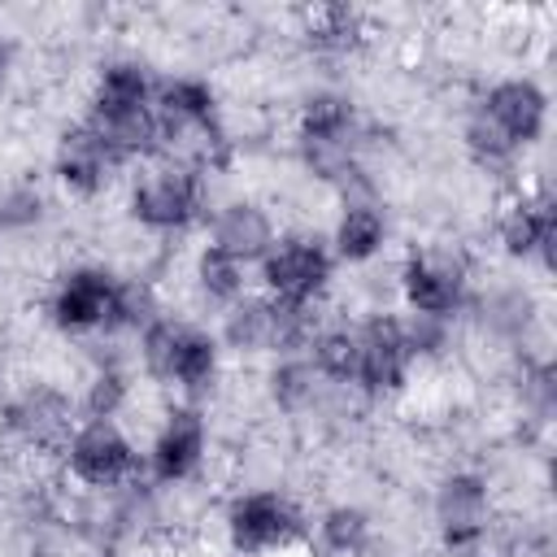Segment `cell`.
Here are the masks:
<instances>
[{"instance_id":"1","label":"cell","mask_w":557,"mask_h":557,"mask_svg":"<svg viewBox=\"0 0 557 557\" xmlns=\"http://www.w3.org/2000/svg\"><path fill=\"white\" fill-rule=\"evenodd\" d=\"M126 213L148 235H183L209 213V174L170 157H148L131 165Z\"/></svg>"},{"instance_id":"2","label":"cell","mask_w":557,"mask_h":557,"mask_svg":"<svg viewBox=\"0 0 557 557\" xmlns=\"http://www.w3.org/2000/svg\"><path fill=\"white\" fill-rule=\"evenodd\" d=\"M222 540L235 557H296L309 544V518L283 487H248L222 505Z\"/></svg>"},{"instance_id":"3","label":"cell","mask_w":557,"mask_h":557,"mask_svg":"<svg viewBox=\"0 0 557 557\" xmlns=\"http://www.w3.org/2000/svg\"><path fill=\"white\" fill-rule=\"evenodd\" d=\"M335 283V257L318 226L278 231L274 248L257 261V292L278 305H326Z\"/></svg>"},{"instance_id":"4","label":"cell","mask_w":557,"mask_h":557,"mask_svg":"<svg viewBox=\"0 0 557 557\" xmlns=\"http://www.w3.org/2000/svg\"><path fill=\"white\" fill-rule=\"evenodd\" d=\"M396 296L405 313H426L457 322L461 309L470 305V283L474 265L457 244H418L400 257L396 265Z\"/></svg>"},{"instance_id":"5","label":"cell","mask_w":557,"mask_h":557,"mask_svg":"<svg viewBox=\"0 0 557 557\" xmlns=\"http://www.w3.org/2000/svg\"><path fill=\"white\" fill-rule=\"evenodd\" d=\"M431 522L448 557H487L496 531V496L483 470H444L431 492Z\"/></svg>"},{"instance_id":"6","label":"cell","mask_w":557,"mask_h":557,"mask_svg":"<svg viewBox=\"0 0 557 557\" xmlns=\"http://www.w3.org/2000/svg\"><path fill=\"white\" fill-rule=\"evenodd\" d=\"M61 466L87 492H122L139 483L144 453L117 418H78L70 444L61 448Z\"/></svg>"},{"instance_id":"7","label":"cell","mask_w":557,"mask_h":557,"mask_svg":"<svg viewBox=\"0 0 557 557\" xmlns=\"http://www.w3.org/2000/svg\"><path fill=\"white\" fill-rule=\"evenodd\" d=\"M209 453H213V431H209L205 405L174 400V405H165V413L148 440L144 479H148V487H161V492L187 487L205 470Z\"/></svg>"},{"instance_id":"8","label":"cell","mask_w":557,"mask_h":557,"mask_svg":"<svg viewBox=\"0 0 557 557\" xmlns=\"http://www.w3.org/2000/svg\"><path fill=\"white\" fill-rule=\"evenodd\" d=\"M113 287L117 274L100 261H74L61 270L48 287V322L65 339H91L109 335V313H113Z\"/></svg>"},{"instance_id":"9","label":"cell","mask_w":557,"mask_h":557,"mask_svg":"<svg viewBox=\"0 0 557 557\" xmlns=\"http://www.w3.org/2000/svg\"><path fill=\"white\" fill-rule=\"evenodd\" d=\"M413 357L400 339L396 313L392 309H374L366 318H357V392L366 405L374 400H396L413 387Z\"/></svg>"},{"instance_id":"10","label":"cell","mask_w":557,"mask_h":557,"mask_svg":"<svg viewBox=\"0 0 557 557\" xmlns=\"http://www.w3.org/2000/svg\"><path fill=\"white\" fill-rule=\"evenodd\" d=\"M78 426V400L61 392L57 383H30L4 405V431L26 448L44 457H61Z\"/></svg>"},{"instance_id":"11","label":"cell","mask_w":557,"mask_h":557,"mask_svg":"<svg viewBox=\"0 0 557 557\" xmlns=\"http://www.w3.org/2000/svg\"><path fill=\"white\" fill-rule=\"evenodd\" d=\"M492 235L509 261H540V270H553V239H557V213L553 196L544 187H509L492 218Z\"/></svg>"},{"instance_id":"12","label":"cell","mask_w":557,"mask_h":557,"mask_svg":"<svg viewBox=\"0 0 557 557\" xmlns=\"http://www.w3.org/2000/svg\"><path fill=\"white\" fill-rule=\"evenodd\" d=\"M474 104L518 152H531L548 135V91L531 74H505L487 83Z\"/></svg>"},{"instance_id":"13","label":"cell","mask_w":557,"mask_h":557,"mask_svg":"<svg viewBox=\"0 0 557 557\" xmlns=\"http://www.w3.org/2000/svg\"><path fill=\"white\" fill-rule=\"evenodd\" d=\"M278 231L283 226L274 222V213L252 196L213 200V209L205 213V244L226 252V257H235V261H244L248 270L274 248Z\"/></svg>"},{"instance_id":"14","label":"cell","mask_w":557,"mask_h":557,"mask_svg":"<svg viewBox=\"0 0 557 557\" xmlns=\"http://www.w3.org/2000/svg\"><path fill=\"white\" fill-rule=\"evenodd\" d=\"M48 165H52L57 187L70 191V196H78V200H96V196L113 183V174L122 170V165L113 161L109 144L100 139V131H96L87 117L70 122V126L57 135Z\"/></svg>"},{"instance_id":"15","label":"cell","mask_w":557,"mask_h":557,"mask_svg":"<svg viewBox=\"0 0 557 557\" xmlns=\"http://www.w3.org/2000/svg\"><path fill=\"white\" fill-rule=\"evenodd\" d=\"M152 87H157V78L148 74V65L139 57H113L96 70L83 117L96 122V126H109V122L148 113L152 109Z\"/></svg>"},{"instance_id":"16","label":"cell","mask_w":557,"mask_h":557,"mask_svg":"<svg viewBox=\"0 0 557 557\" xmlns=\"http://www.w3.org/2000/svg\"><path fill=\"white\" fill-rule=\"evenodd\" d=\"M387 244H392V218L379 200L335 205V218L326 231V248H331L335 265H370L387 252Z\"/></svg>"},{"instance_id":"17","label":"cell","mask_w":557,"mask_h":557,"mask_svg":"<svg viewBox=\"0 0 557 557\" xmlns=\"http://www.w3.org/2000/svg\"><path fill=\"white\" fill-rule=\"evenodd\" d=\"M265 387H270L274 409L287 413V418L322 413V409H326V396H331V383L313 370V361H309L305 352L274 357V366H270V374H265Z\"/></svg>"},{"instance_id":"18","label":"cell","mask_w":557,"mask_h":557,"mask_svg":"<svg viewBox=\"0 0 557 557\" xmlns=\"http://www.w3.org/2000/svg\"><path fill=\"white\" fill-rule=\"evenodd\" d=\"M296 139H348L361 144V117L348 91L339 87H313L296 104Z\"/></svg>"},{"instance_id":"19","label":"cell","mask_w":557,"mask_h":557,"mask_svg":"<svg viewBox=\"0 0 557 557\" xmlns=\"http://www.w3.org/2000/svg\"><path fill=\"white\" fill-rule=\"evenodd\" d=\"M313 540H318V553L326 557H361L374 544V518L357 500H335L309 527V544Z\"/></svg>"},{"instance_id":"20","label":"cell","mask_w":557,"mask_h":557,"mask_svg":"<svg viewBox=\"0 0 557 557\" xmlns=\"http://www.w3.org/2000/svg\"><path fill=\"white\" fill-rule=\"evenodd\" d=\"M187 278H191L196 296L205 305H218V309H231L235 300H244L252 292L248 265L235 261V257H226V252H218V248H209V244H200L191 252V274Z\"/></svg>"},{"instance_id":"21","label":"cell","mask_w":557,"mask_h":557,"mask_svg":"<svg viewBox=\"0 0 557 557\" xmlns=\"http://www.w3.org/2000/svg\"><path fill=\"white\" fill-rule=\"evenodd\" d=\"M305 357L331 387H352L357 383V322L348 318H322L313 331Z\"/></svg>"},{"instance_id":"22","label":"cell","mask_w":557,"mask_h":557,"mask_svg":"<svg viewBox=\"0 0 557 557\" xmlns=\"http://www.w3.org/2000/svg\"><path fill=\"white\" fill-rule=\"evenodd\" d=\"M165 313V300H161V287L148 278V274H117V287H113V313H109V335H139L148 331L157 318Z\"/></svg>"},{"instance_id":"23","label":"cell","mask_w":557,"mask_h":557,"mask_svg":"<svg viewBox=\"0 0 557 557\" xmlns=\"http://www.w3.org/2000/svg\"><path fill=\"white\" fill-rule=\"evenodd\" d=\"M135 396V383L117 357H96V366L83 379L78 392V413L83 418H122Z\"/></svg>"},{"instance_id":"24","label":"cell","mask_w":557,"mask_h":557,"mask_svg":"<svg viewBox=\"0 0 557 557\" xmlns=\"http://www.w3.org/2000/svg\"><path fill=\"white\" fill-rule=\"evenodd\" d=\"M305 39H309V48H318L326 57H348L366 39V22L348 4H322V9L305 13Z\"/></svg>"},{"instance_id":"25","label":"cell","mask_w":557,"mask_h":557,"mask_svg":"<svg viewBox=\"0 0 557 557\" xmlns=\"http://www.w3.org/2000/svg\"><path fill=\"white\" fill-rule=\"evenodd\" d=\"M48 213V196L35 178H9L0 183V231H30Z\"/></svg>"},{"instance_id":"26","label":"cell","mask_w":557,"mask_h":557,"mask_svg":"<svg viewBox=\"0 0 557 557\" xmlns=\"http://www.w3.org/2000/svg\"><path fill=\"white\" fill-rule=\"evenodd\" d=\"M9 70H13V44L0 35V87H4V78H9Z\"/></svg>"},{"instance_id":"27","label":"cell","mask_w":557,"mask_h":557,"mask_svg":"<svg viewBox=\"0 0 557 557\" xmlns=\"http://www.w3.org/2000/svg\"><path fill=\"white\" fill-rule=\"evenodd\" d=\"M492 557H505V553H492Z\"/></svg>"}]
</instances>
